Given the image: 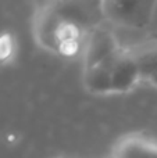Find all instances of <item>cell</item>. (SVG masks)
Wrapping results in <instances>:
<instances>
[{"mask_svg":"<svg viewBox=\"0 0 157 158\" xmlns=\"http://www.w3.org/2000/svg\"><path fill=\"white\" fill-rule=\"evenodd\" d=\"M111 19L131 27H146L153 14V2H108L103 4Z\"/></svg>","mask_w":157,"mask_h":158,"instance_id":"6da1fadb","label":"cell"},{"mask_svg":"<svg viewBox=\"0 0 157 158\" xmlns=\"http://www.w3.org/2000/svg\"><path fill=\"white\" fill-rule=\"evenodd\" d=\"M134 58L139 69V77L147 79L157 68V47H152V49L138 53L136 56H134Z\"/></svg>","mask_w":157,"mask_h":158,"instance_id":"8992f818","label":"cell"},{"mask_svg":"<svg viewBox=\"0 0 157 158\" xmlns=\"http://www.w3.org/2000/svg\"><path fill=\"white\" fill-rule=\"evenodd\" d=\"M141 78L139 69L134 56L120 54L118 61L116 63L111 75V87L113 92H127L135 85V82Z\"/></svg>","mask_w":157,"mask_h":158,"instance_id":"3957f363","label":"cell"},{"mask_svg":"<svg viewBox=\"0 0 157 158\" xmlns=\"http://www.w3.org/2000/svg\"><path fill=\"white\" fill-rule=\"evenodd\" d=\"M117 52V46L113 36L104 29H96L91 36L86 52V69L95 67Z\"/></svg>","mask_w":157,"mask_h":158,"instance_id":"277c9868","label":"cell"},{"mask_svg":"<svg viewBox=\"0 0 157 158\" xmlns=\"http://www.w3.org/2000/svg\"><path fill=\"white\" fill-rule=\"evenodd\" d=\"M113 158H157V146L142 139H127L114 150Z\"/></svg>","mask_w":157,"mask_h":158,"instance_id":"5b68a950","label":"cell"},{"mask_svg":"<svg viewBox=\"0 0 157 158\" xmlns=\"http://www.w3.org/2000/svg\"><path fill=\"white\" fill-rule=\"evenodd\" d=\"M121 52L117 50L116 53L110 54L107 58L100 61L92 68L85 71V86L88 90L93 93H108L113 92L111 87V75L116 63L118 61Z\"/></svg>","mask_w":157,"mask_h":158,"instance_id":"7a4b0ae2","label":"cell"},{"mask_svg":"<svg viewBox=\"0 0 157 158\" xmlns=\"http://www.w3.org/2000/svg\"><path fill=\"white\" fill-rule=\"evenodd\" d=\"M147 81H150L153 85H155V86H157V68L152 72V74H150V77L147 78Z\"/></svg>","mask_w":157,"mask_h":158,"instance_id":"52a82bcc","label":"cell"},{"mask_svg":"<svg viewBox=\"0 0 157 158\" xmlns=\"http://www.w3.org/2000/svg\"><path fill=\"white\" fill-rule=\"evenodd\" d=\"M108 158H113V157H108Z\"/></svg>","mask_w":157,"mask_h":158,"instance_id":"ba28073f","label":"cell"}]
</instances>
